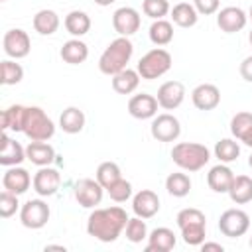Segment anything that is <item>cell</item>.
<instances>
[{
    "label": "cell",
    "instance_id": "3957f363",
    "mask_svg": "<svg viewBox=\"0 0 252 252\" xmlns=\"http://www.w3.org/2000/svg\"><path fill=\"white\" fill-rule=\"evenodd\" d=\"M171 159L185 171H199L209 163L211 152L207 146L197 142H179L171 150Z\"/></svg>",
    "mask_w": 252,
    "mask_h": 252
},
{
    "label": "cell",
    "instance_id": "74e56055",
    "mask_svg": "<svg viewBox=\"0 0 252 252\" xmlns=\"http://www.w3.org/2000/svg\"><path fill=\"white\" fill-rule=\"evenodd\" d=\"M252 130V114L250 112H236L230 120V132L234 138L242 140Z\"/></svg>",
    "mask_w": 252,
    "mask_h": 252
},
{
    "label": "cell",
    "instance_id": "ffe728a7",
    "mask_svg": "<svg viewBox=\"0 0 252 252\" xmlns=\"http://www.w3.org/2000/svg\"><path fill=\"white\" fill-rule=\"evenodd\" d=\"M232 179H234V173L224 163H219V165L211 167L209 173H207V183L215 193H228V189L232 185Z\"/></svg>",
    "mask_w": 252,
    "mask_h": 252
},
{
    "label": "cell",
    "instance_id": "f5cc1de1",
    "mask_svg": "<svg viewBox=\"0 0 252 252\" xmlns=\"http://www.w3.org/2000/svg\"><path fill=\"white\" fill-rule=\"evenodd\" d=\"M250 20H252V6H250Z\"/></svg>",
    "mask_w": 252,
    "mask_h": 252
},
{
    "label": "cell",
    "instance_id": "c3c4849f",
    "mask_svg": "<svg viewBox=\"0 0 252 252\" xmlns=\"http://www.w3.org/2000/svg\"><path fill=\"white\" fill-rule=\"evenodd\" d=\"M45 250H65V246H53V244H49V246H45Z\"/></svg>",
    "mask_w": 252,
    "mask_h": 252
},
{
    "label": "cell",
    "instance_id": "60d3db41",
    "mask_svg": "<svg viewBox=\"0 0 252 252\" xmlns=\"http://www.w3.org/2000/svg\"><path fill=\"white\" fill-rule=\"evenodd\" d=\"M18 207H20L18 195L12 193V191H8V189H4L0 193V217L2 219H10L12 215H16Z\"/></svg>",
    "mask_w": 252,
    "mask_h": 252
},
{
    "label": "cell",
    "instance_id": "8d00e7d4",
    "mask_svg": "<svg viewBox=\"0 0 252 252\" xmlns=\"http://www.w3.org/2000/svg\"><path fill=\"white\" fill-rule=\"evenodd\" d=\"M126 238L134 244L142 242L144 238H148V226H146V219L142 217H134V219H128L126 222Z\"/></svg>",
    "mask_w": 252,
    "mask_h": 252
},
{
    "label": "cell",
    "instance_id": "d590c367",
    "mask_svg": "<svg viewBox=\"0 0 252 252\" xmlns=\"http://www.w3.org/2000/svg\"><path fill=\"white\" fill-rule=\"evenodd\" d=\"M205 228H207V222H191L181 226L183 242L189 246H201L205 242Z\"/></svg>",
    "mask_w": 252,
    "mask_h": 252
},
{
    "label": "cell",
    "instance_id": "484cf974",
    "mask_svg": "<svg viewBox=\"0 0 252 252\" xmlns=\"http://www.w3.org/2000/svg\"><path fill=\"white\" fill-rule=\"evenodd\" d=\"M59 126L67 134H79L85 128V112L77 106H69L59 116Z\"/></svg>",
    "mask_w": 252,
    "mask_h": 252
},
{
    "label": "cell",
    "instance_id": "f907efd6",
    "mask_svg": "<svg viewBox=\"0 0 252 252\" xmlns=\"http://www.w3.org/2000/svg\"><path fill=\"white\" fill-rule=\"evenodd\" d=\"M248 39H250V45H252V32H250V35H248Z\"/></svg>",
    "mask_w": 252,
    "mask_h": 252
},
{
    "label": "cell",
    "instance_id": "6da1fadb",
    "mask_svg": "<svg viewBox=\"0 0 252 252\" xmlns=\"http://www.w3.org/2000/svg\"><path fill=\"white\" fill-rule=\"evenodd\" d=\"M128 215L122 207L94 209L87 220V232L100 242H114L126 228Z\"/></svg>",
    "mask_w": 252,
    "mask_h": 252
},
{
    "label": "cell",
    "instance_id": "7bdbcfd3",
    "mask_svg": "<svg viewBox=\"0 0 252 252\" xmlns=\"http://www.w3.org/2000/svg\"><path fill=\"white\" fill-rule=\"evenodd\" d=\"M193 6L199 14L203 16H211L215 12H219V6H220V0H193Z\"/></svg>",
    "mask_w": 252,
    "mask_h": 252
},
{
    "label": "cell",
    "instance_id": "277c9868",
    "mask_svg": "<svg viewBox=\"0 0 252 252\" xmlns=\"http://www.w3.org/2000/svg\"><path fill=\"white\" fill-rule=\"evenodd\" d=\"M22 132L33 142H47L55 134V124L39 106H26Z\"/></svg>",
    "mask_w": 252,
    "mask_h": 252
},
{
    "label": "cell",
    "instance_id": "4dcf8cb0",
    "mask_svg": "<svg viewBox=\"0 0 252 252\" xmlns=\"http://www.w3.org/2000/svg\"><path fill=\"white\" fill-rule=\"evenodd\" d=\"M150 39L154 45H167L173 39V26L167 20H154V24L150 26Z\"/></svg>",
    "mask_w": 252,
    "mask_h": 252
},
{
    "label": "cell",
    "instance_id": "9c48e42d",
    "mask_svg": "<svg viewBox=\"0 0 252 252\" xmlns=\"http://www.w3.org/2000/svg\"><path fill=\"white\" fill-rule=\"evenodd\" d=\"M2 45H4V53L12 59H22L30 53L32 49V41H30V35L28 32L20 30V28H14V30H8L4 33V39H2Z\"/></svg>",
    "mask_w": 252,
    "mask_h": 252
},
{
    "label": "cell",
    "instance_id": "ba28073f",
    "mask_svg": "<svg viewBox=\"0 0 252 252\" xmlns=\"http://www.w3.org/2000/svg\"><path fill=\"white\" fill-rule=\"evenodd\" d=\"M150 130H152V136L158 142H173L181 134V124H179V120L173 114L165 112V114L154 116Z\"/></svg>",
    "mask_w": 252,
    "mask_h": 252
},
{
    "label": "cell",
    "instance_id": "d4e9b609",
    "mask_svg": "<svg viewBox=\"0 0 252 252\" xmlns=\"http://www.w3.org/2000/svg\"><path fill=\"white\" fill-rule=\"evenodd\" d=\"M140 85V73L134 71V69H124L116 75H112V89L118 93V94H130L138 89Z\"/></svg>",
    "mask_w": 252,
    "mask_h": 252
},
{
    "label": "cell",
    "instance_id": "db71d44e",
    "mask_svg": "<svg viewBox=\"0 0 252 252\" xmlns=\"http://www.w3.org/2000/svg\"><path fill=\"white\" fill-rule=\"evenodd\" d=\"M2 2H6V0H2Z\"/></svg>",
    "mask_w": 252,
    "mask_h": 252
},
{
    "label": "cell",
    "instance_id": "e0dca14e",
    "mask_svg": "<svg viewBox=\"0 0 252 252\" xmlns=\"http://www.w3.org/2000/svg\"><path fill=\"white\" fill-rule=\"evenodd\" d=\"M132 211L136 213V217L152 219L159 211V197L152 189H142L132 199Z\"/></svg>",
    "mask_w": 252,
    "mask_h": 252
},
{
    "label": "cell",
    "instance_id": "1f68e13d",
    "mask_svg": "<svg viewBox=\"0 0 252 252\" xmlns=\"http://www.w3.org/2000/svg\"><path fill=\"white\" fill-rule=\"evenodd\" d=\"M165 189L173 197H185L191 191V179L187 173H181V171L169 173L165 179Z\"/></svg>",
    "mask_w": 252,
    "mask_h": 252
},
{
    "label": "cell",
    "instance_id": "7c38bea8",
    "mask_svg": "<svg viewBox=\"0 0 252 252\" xmlns=\"http://www.w3.org/2000/svg\"><path fill=\"white\" fill-rule=\"evenodd\" d=\"M248 22V16L244 14L242 8L236 6H226L222 10L217 12V26L224 32V33H236L240 32Z\"/></svg>",
    "mask_w": 252,
    "mask_h": 252
},
{
    "label": "cell",
    "instance_id": "e575fe53",
    "mask_svg": "<svg viewBox=\"0 0 252 252\" xmlns=\"http://www.w3.org/2000/svg\"><path fill=\"white\" fill-rule=\"evenodd\" d=\"M22 79H24V69L20 63L10 61V59L2 61V65H0V83L2 85H18Z\"/></svg>",
    "mask_w": 252,
    "mask_h": 252
},
{
    "label": "cell",
    "instance_id": "f6af8a7d",
    "mask_svg": "<svg viewBox=\"0 0 252 252\" xmlns=\"http://www.w3.org/2000/svg\"><path fill=\"white\" fill-rule=\"evenodd\" d=\"M201 248H203V252H205V250H217V252H222V250H224L219 242H203Z\"/></svg>",
    "mask_w": 252,
    "mask_h": 252
},
{
    "label": "cell",
    "instance_id": "7402d4cb",
    "mask_svg": "<svg viewBox=\"0 0 252 252\" xmlns=\"http://www.w3.org/2000/svg\"><path fill=\"white\" fill-rule=\"evenodd\" d=\"M59 55H61V59H63L65 63H69V65H81V63H85L87 57H89V47H87L85 41H81L79 37H75V39H69V41L63 43Z\"/></svg>",
    "mask_w": 252,
    "mask_h": 252
},
{
    "label": "cell",
    "instance_id": "d6a6232c",
    "mask_svg": "<svg viewBox=\"0 0 252 252\" xmlns=\"http://www.w3.org/2000/svg\"><path fill=\"white\" fill-rule=\"evenodd\" d=\"M240 156V146L238 142L230 138H222L215 144V158H219L220 163H230Z\"/></svg>",
    "mask_w": 252,
    "mask_h": 252
},
{
    "label": "cell",
    "instance_id": "5bb4252c",
    "mask_svg": "<svg viewBox=\"0 0 252 252\" xmlns=\"http://www.w3.org/2000/svg\"><path fill=\"white\" fill-rule=\"evenodd\" d=\"M30 185H33V179H32L30 171L24 169V167L12 165L2 175V187L8 189V191H12V193H16V195L26 193L30 189Z\"/></svg>",
    "mask_w": 252,
    "mask_h": 252
},
{
    "label": "cell",
    "instance_id": "603a6c76",
    "mask_svg": "<svg viewBox=\"0 0 252 252\" xmlns=\"http://www.w3.org/2000/svg\"><path fill=\"white\" fill-rule=\"evenodd\" d=\"M26 158L33 163V165H49L55 159V150L47 144V142H30L26 148Z\"/></svg>",
    "mask_w": 252,
    "mask_h": 252
},
{
    "label": "cell",
    "instance_id": "5b68a950",
    "mask_svg": "<svg viewBox=\"0 0 252 252\" xmlns=\"http://www.w3.org/2000/svg\"><path fill=\"white\" fill-rule=\"evenodd\" d=\"M171 55L169 51L161 49V47H156L152 51H148L140 61H138V73L142 79L146 81H154L161 75H165L169 69H171Z\"/></svg>",
    "mask_w": 252,
    "mask_h": 252
},
{
    "label": "cell",
    "instance_id": "f546056e",
    "mask_svg": "<svg viewBox=\"0 0 252 252\" xmlns=\"http://www.w3.org/2000/svg\"><path fill=\"white\" fill-rule=\"evenodd\" d=\"M24 116H26V106L22 104H12L2 112V130H12V132H22L24 128Z\"/></svg>",
    "mask_w": 252,
    "mask_h": 252
},
{
    "label": "cell",
    "instance_id": "4316f807",
    "mask_svg": "<svg viewBox=\"0 0 252 252\" xmlns=\"http://www.w3.org/2000/svg\"><path fill=\"white\" fill-rule=\"evenodd\" d=\"M171 20H173V24L179 26V28H191V26L197 24L199 12L195 10L193 4H189V2H179V4H175V6L171 8Z\"/></svg>",
    "mask_w": 252,
    "mask_h": 252
},
{
    "label": "cell",
    "instance_id": "816d5d0a",
    "mask_svg": "<svg viewBox=\"0 0 252 252\" xmlns=\"http://www.w3.org/2000/svg\"><path fill=\"white\" fill-rule=\"evenodd\" d=\"M248 244H250V248H252V236H250V242H248Z\"/></svg>",
    "mask_w": 252,
    "mask_h": 252
},
{
    "label": "cell",
    "instance_id": "ee69618b",
    "mask_svg": "<svg viewBox=\"0 0 252 252\" xmlns=\"http://www.w3.org/2000/svg\"><path fill=\"white\" fill-rule=\"evenodd\" d=\"M240 75H242V79H244V81L252 83V55H250V57H246V59L240 63Z\"/></svg>",
    "mask_w": 252,
    "mask_h": 252
},
{
    "label": "cell",
    "instance_id": "7a4b0ae2",
    "mask_svg": "<svg viewBox=\"0 0 252 252\" xmlns=\"http://www.w3.org/2000/svg\"><path fill=\"white\" fill-rule=\"evenodd\" d=\"M132 53H134V45L132 41L126 37V35H120L116 37L114 41L108 43V47L102 51L100 59H98V69L100 73L112 77L120 71H124L132 59Z\"/></svg>",
    "mask_w": 252,
    "mask_h": 252
},
{
    "label": "cell",
    "instance_id": "44dd1931",
    "mask_svg": "<svg viewBox=\"0 0 252 252\" xmlns=\"http://www.w3.org/2000/svg\"><path fill=\"white\" fill-rule=\"evenodd\" d=\"M175 246V234L167 226H158L148 234V252H169Z\"/></svg>",
    "mask_w": 252,
    "mask_h": 252
},
{
    "label": "cell",
    "instance_id": "83f0119b",
    "mask_svg": "<svg viewBox=\"0 0 252 252\" xmlns=\"http://www.w3.org/2000/svg\"><path fill=\"white\" fill-rule=\"evenodd\" d=\"M57 28H59V16H57V12L43 8V10H39L33 16V30L39 35H51V33L57 32Z\"/></svg>",
    "mask_w": 252,
    "mask_h": 252
},
{
    "label": "cell",
    "instance_id": "cb8c5ba5",
    "mask_svg": "<svg viewBox=\"0 0 252 252\" xmlns=\"http://www.w3.org/2000/svg\"><path fill=\"white\" fill-rule=\"evenodd\" d=\"M228 197L236 205H244L252 201V177L248 175H234L232 185L228 189Z\"/></svg>",
    "mask_w": 252,
    "mask_h": 252
},
{
    "label": "cell",
    "instance_id": "bcb514c9",
    "mask_svg": "<svg viewBox=\"0 0 252 252\" xmlns=\"http://www.w3.org/2000/svg\"><path fill=\"white\" fill-rule=\"evenodd\" d=\"M240 142H244L248 148H252V130H250V132H248V134H246V136H244Z\"/></svg>",
    "mask_w": 252,
    "mask_h": 252
},
{
    "label": "cell",
    "instance_id": "d6986e66",
    "mask_svg": "<svg viewBox=\"0 0 252 252\" xmlns=\"http://www.w3.org/2000/svg\"><path fill=\"white\" fill-rule=\"evenodd\" d=\"M24 159H28L26 150L20 146V142H16L4 132L2 142H0V163L6 167H12V165H20Z\"/></svg>",
    "mask_w": 252,
    "mask_h": 252
},
{
    "label": "cell",
    "instance_id": "ab89813d",
    "mask_svg": "<svg viewBox=\"0 0 252 252\" xmlns=\"http://www.w3.org/2000/svg\"><path fill=\"white\" fill-rule=\"evenodd\" d=\"M106 193L110 195L112 201H116V203H124V201H128V199L132 197V183L120 177L116 183H112V185L106 189Z\"/></svg>",
    "mask_w": 252,
    "mask_h": 252
},
{
    "label": "cell",
    "instance_id": "52a82bcc",
    "mask_svg": "<svg viewBox=\"0 0 252 252\" xmlns=\"http://www.w3.org/2000/svg\"><path fill=\"white\" fill-rule=\"evenodd\" d=\"M250 228V217L242 209H228L219 219V230L228 238H238Z\"/></svg>",
    "mask_w": 252,
    "mask_h": 252
},
{
    "label": "cell",
    "instance_id": "836d02e7",
    "mask_svg": "<svg viewBox=\"0 0 252 252\" xmlns=\"http://www.w3.org/2000/svg\"><path fill=\"white\" fill-rule=\"evenodd\" d=\"M122 175H120V167H118V163H114V161H102L98 167H96V181L104 187V189H108L112 183H116L118 179H120Z\"/></svg>",
    "mask_w": 252,
    "mask_h": 252
},
{
    "label": "cell",
    "instance_id": "b9f144b4",
    "mask_svg": "<svg viewBox=\"0 0 252 252\" xmlns=\"http://www.w3.org/2000/svg\"><path fill=\"white\" fill-rule=\"evenodd\" d=\"M177 226L181 228V226H185V224H191V222H207V219H205V213L203 211H199V209H193V207H189V209H181L179 213H177Z\"/></svg>",
    "mask_w": 252,
    "mask_h": 252
},
{
    "label": "cell",
    "instance_id": "9a60e30c",
    "mask_svg": "<svg viewBox=\"0 0 252 252\" xmlns=\"http://www.w3.org/2000/svg\"><path fill=\"white\" fill-rule=\"evenodd\" d=\"M158 102L165 110H175L185 98V87L179 81H167L158 89Z\"/></svg>",
    "mask_w": 252,
    "mask_h": 252
},
{
    "label": "cell",
    "instance_id": "8fae6325",
    "mask_svg": "<svg viewBox=\"0 0 252 252\" xmlns=\"http://www.w3.org/2000/svg\"><path fill=\"white\" fill-rule=\"evenodd\" d=\"M61 185V175L57 169L49 167V165H43L39 167V171L33 175V191L39 195V197H51L57 193Z\"/></svg>",
    "mask_w": 252,
    "mask_h": 252
},
{
    "label": "cell",
    "instance_id": "30bf717a",
    "mask_svg": "<svg viewBox=\"0 0 252 252\" xmlns=\"http://www.w3.org/2000/svg\"><path fill=\"white\" fill-rule=\"evenodd\" d=\"M102 191H104V187H102L98 181L87 177V179L77 181V185H75V199H77V203H79L81 207L93 209V207L100 205V201H102Z\"/></svg>",
    "mask_w": 252,
    "mask_h": 252
},
{
    "label": "cell",
    "instance_id": "ac0fdd59",
    "mask_svg": "<svg viewBox=\"0 0 252 252\" xmlns=\"http://www.w3.org/2000/svg\"><path fill=\"white\" fill-rule=\"evenodd\" d=\"M191 100H193L195 108H199V110H213L220 102V91H219V87H215L211 83H203L193 89Z\"/></svg>",
    "mask_w": 252,
    "mask_h": 252
},
{
    "label": "cell",
    "instance_id": "8992f818",
    "mask_svg": "<svg viewBox=\"0 0 252 252\" xmlns=\"http://www.w3.org/2000/svg\"><path fill=\"white\" fill-rule=\"evenodd\" d=\"M49 205L41 199H30L22 205L20 209V220L26 228H32V230H37V228H43L49 220Z\"/></svg>",
    "mask_w": 252,
    "mask_h": 252
},
{
    "label": "cell",
    "instance_id": "4fadbf2b",
    "mask_svg": "<svg viewBox=\"0 0 252 252\" xmlns=\"http://www.w3.org/2000/svg\"><path fill=\"white\" fill-rule=\"evenodd\" d=\"M140 24H142V20H140L138 10H134L130 6H122L112 14V26L120 35L128 37V35L136 33L140 30Z\"/></svg>",
    "mask_w": 252,
    "mask_h": 252
},
{
    "label": "cell",
    "instance_id": "f35d334b",
    "mask_svg": "<svg viewBox=\"0 0 252 252\" xmlns=\"http://www.w3.org/2000/svg\"><path fill=\"white\" fill-rule=\"evenodd\" d=\"M142 10L152 20H163V16H167L169 12V2L167 0H144Z\"/></svg>",
    "mask_w": 252,
    "mask_h": 252
},
{
    "label": "cell",
    "instance_id": "681fc988",
    "mask_svg": "<svg viewBox=\"0 0 252 252\" xmlns=\"http://www.w3.org/2000/svg\"><path fill=\"white\" fill-rule=\"evenodd\" d=\"M248 165H250V167H252V156H250V158H248Z\"/></svg>",
    "mask_w": 252,
    "mask_h": 252
},
{
    "label": "cell",
    "instance_id": "7dc6e473",
    "mask_svg": "<svg viewBox=\"0 0 252 252\" xmlns=\"http://www.w3.org/2000/svg\"><path fill=\"white\" fill-rule=\"evenodd\" d=\"M94 4H98V6H110L112 2H116V0H93Z\"/></svg>",
    "mask_w": 252,
    "mask_h": 252
},
{
    "label": "cell",
    "instance_id": "2e32d148",
    "mask_svg": "<svg viewBox=\"0 0 252 252\" xmlns=\"http://www.w3.org/2000/svg\"><path fill=\"white\" fill-rule=\"evenodd\" d=\"M158 98L148 94V93H140V94H134L130 100H128V112L130 116L138 118V120H146V118H154L158 114Z\"/></svg>",
    "mask_w": 252,
    "mask_h": 252
},
{
    "label": "cell",
    "instance_id": "f1b7e54d",
    "mask_svg": "<svg viewBox=\"0 0 252 252\" xmlns=\"http://www.w3.org/2000/svg\"><path fill=\"white\" fill-rule=\"evenodd\" d=\"M65 30L71 35H75V37H81V35L89 33V30H91V18H89V14L83 12V10L69 12L65 16Z\"/></svg>",
    "mask_w": 252,
    "mask_h": 252
}]
</instances>
